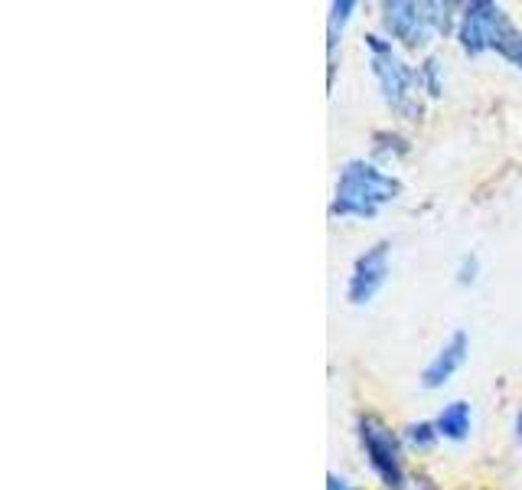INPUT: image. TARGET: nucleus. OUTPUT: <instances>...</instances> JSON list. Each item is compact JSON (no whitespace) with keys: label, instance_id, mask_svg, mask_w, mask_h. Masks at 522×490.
Instances as JSON below:
<instances>
[{"label":"nucleus","instance_id":"obj_3","mask_svg":"<svg viewBox=\"0 0 522 490\" xmlns=\"http://www.w3.org/2000/svg\"><path fill=\"white\" fill-rule=\"evenodd\" d=\"M359 445H363L369 468L376 471L379 481L389 490H399L402 477H405L402 474V445H399V438H395L379 419L363 415V419H359Z\"/></svg>","mask_w":522,"mask_h":490},{"label":"nucleus","instance_id":"obj_2","mask_svg":"<svg viewBox=\"0 0 522 490\" xmlns=\"http://www.w3.org/2000/svg\"><path fill=\"white\" fill-rule=\"evenodd\" d=\"M363 43L369 49V66H372V76L379 82V92L385 98V105H392L395 112L405 115V118H421V105H415L412 89L418 85V72L405 63V59L395 56L392 40H382L376 33H366Z\"/></svg>","mask_w":522,"mask_h":490},{"label":"nucleus","instance_id":"obj_7","mask_svg":"<svg viewBox=\"0 0 522 490\" xmlns=\"http://www.w3.org/2000/svg\"><path fill=\"white\" fill-rule=\"evenodd\" d=\"M467 353H470V337L464 334V330H454V334L444 340V347L431 357V363L421 370V386L441 389L447 379H451L464 366Z\"/></svg>","mask_w":522,"mask_h":490},{"label":"nucleus","instance_id":"obj_10","mask_svg":"<svg viewBox=\"0 0 522 490\" xmlns=\"http://www.w3.org/2000/svg\"><path fill=\"white\" fill-rule=\"evenodd\" d=\"M454 10H461L457 4H438V0H431V4H425V17L431 23L434 36H447V33H457V20Z\"/></svg>","mask_w":522,"mask_h":490},{"label":"nucleus","instance_id":"obj_8","mask_svg":"<svg viewBox=\"0 0 522 490\" xmlns=\"http://www.w3.org/2000/svg\"><path fill=\"white\" fill-rule=\"evenodd\" d=\"M438 425V435L447 441H464L470 435V402L454 399L441 409V415L434 419Z\"/></svg>","mask_w":522,"mask_h":490},{"label":"nucleus","instance_id":"obj_17","mask_svg":"<svg viewBox=\"0 0 522 490\" xmlns=\"http://www.w3.org/2000/svg\"><path fill=\"white\" fill-rule=\"evenodd\" d=\"M516 435H519V441H522V412L516 415Z\"/></svg>","mask_w":522,"mask_h":490},{"label":"nucleus","instance_id":"obj_1","mask_svg":"<svg viewBox=\"0 0 522 490\" xmlns=\"http://www.w3.org/2000/svg\"><path fill=\"white\" fill-rule=\"evenodd\" d=\"M402 183L392 174H385L376 164L353 157L340 167L337 190H333L330 216L340 219H372L382 206L399 200Z\"/></svg>","mask_w":522,"mask_h":490},{"label":"nucleus","instance_id":"obj_13","mask_svg":"<svg viewBox=\"0 0 522 490\" xmlns=\"http://www.w3.org/2000/svg\"><path fill=\"white\" fill-rule=\"evenodd\" d=\"M438 438L441 435H438V425H434V422H415V425L405 428V441L412 448H418V451H428Z\"/></svg>","mask_w":522,"mask_h":490},{"label":"nucleus","instance_id":"obj_4","mask_svg":"<svg viewBox=\"0 0 522 490\" xmlns=\"http://www.w3.org/2000/svg\"><path fill=\"white\" fill-rule=\"evenodd\" d=\"M506 10L490 0H474L461 7V23H457V43L467 56H480L493 49L496 33L506 27Z\"/></svg>","mask_w":522,"mask_h":490},{"label":"nucleus","instance_id":"obj_6","mask_svg":"<svg viewBox=\"0 0 522 490\" xmlns=\"http://www.w3.org/2000/svg\"><path fill=\"white\" fill-rule=\"evenodd\" d=\"M382 27L405 49H425L434 36L431 23L425 17V4H408V0H385Z\"/></svg>","mask_w":522,"mask_h":490},{"label":"nucleus","instance_id":"obj_11","mask_svg":"<svg viewBox=\"0 0 522 490\" xmlns=\"http://www.w3.org/2000/svg\"><path fill=\"white\" fill-rule=\"evenodd\" d=\"M418 85L425 89L431 98H441L444 95V66L438 56H428L425 63H421L418 69Z\"/></svg>","mask_w":522,"mask_h":490},{"label":"nucleus","instance_id":"obj_14","mask_svg":"<svg viewBox=\"0 0 522 490\" xmlns=\"http://www.w3.org/2000/svg\"><path fill=\"white\" fill-rule=\"evenodd\" d=\"M405 151H408V141L399 138V134H389V131L376 134V154L379 157H402Z\"/></svg>","mask_w":522,"mask_h":490},{"label":"nucleus","instance_id":"obj_5","mask_svg":"<svg viewBox=\"0 0 522 490\" xmlns=\"http://www.w3.org/2000/svg\"><path fill=\"white\" fill-rule=\"evenodd\" d=\"M389 252H392L389 242H376L359 255L353 265L350 285H346V298H350V304L363 308V304H369L385 288V281H389Z\"/></svg>","mask_w":522,"mask_h":490},{"label":"nucleus","instance_id":"obj_16","mask_svg":"<svg viewBox=\"0 0 522 490\" xmlns=\"http://www.w3.org/2000/svg\"><path fill=\"white\" fill-rule=\"evenodd\" d=\"M327 490H353L350 487V481H346V477H340V474H327Z\"/></svg>","mask_w":522,"mask_h":490},{"label":"nucleus","instance_id":"obj_15","mask_svg":"<svg viewBox=\"0 0 522 490\" xmlns=\"http://www.w3.org/2000/svg\"><path fill=\"white\" fill-rule=\"evenodd\" d=\"M477 278H480V259L477 255H464L461 265H457V281L461 285H474Z\"/></svg>","mask_w":522,"mask_h":490},{"label":"nucleus","instance_id":"obj_12","mask_svg":"<svg viewBox=\"0 0 522 490\" xmlns=\"http://www.w3.org/2000/svg\"><path fill=\"white\" fill-rule=\"evenodd\" d=\"M353 10H356V0H337V4L330 7V23H327V49H330V56H333V49H337V40H340V33L343 27L350 23L353 17Z\"/></svg>","mask_w":522,"mask_h":490},{"label":"nucleus","instance_id":"obj_9","mask_svg":"<svg viewBox=\"0 0 522 490\" xmlns=\"http://www.w3.org/2000/svg\"><path fill=\"white\" fill-rule=\"evenodd\" d=\"M493 49L506 59L509 66H516V69L522 72V33H519L509 20H506V27H503L500 33H496Z\"/></svg>","mask_w":522,"mask_h":490}]
</instances>
